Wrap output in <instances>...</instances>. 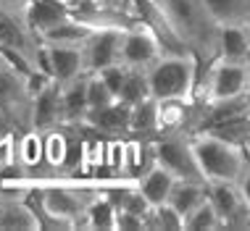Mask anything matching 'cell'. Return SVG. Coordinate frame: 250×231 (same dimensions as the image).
I'll list each match as a JSON object with an SVG mask.
<instances>
[{
  "label": "cell",
  "instance_id": "cell-24",
  "mask_svg": "<svg viewBox=\"0 0 250 231\" xmlns=\"http://www.w3.org/2000/svg\"><path fill=\"white\" fill-rule=\"evenodd\" d=\"M116 213L119 205L111 194H95V200L87 205L84 213V229H116Z\"/></svg>",
  "mask_w": 250,
  "mask_h": 231
},
{
  "label": "cell",
  "instance_id": "cell-15",
  "mask_svg": "<svg viewBox=\"0 0 250 231\" xmlns=\"http://www.w3.org/2000/svg\"><path fill=\"white\" fill-rule=\"evenodd\" d=\"M26 19H29L32 29L42 37L53 26L71 19V8L66 0H29L26 3Z\"/></svg>",
  "mask_w": 250,
  "mask_h": 231
},
{
  "label": "cell",
  "instance_id": "cell-34",
  "mask_svg": "<svg viewBox=\"0 0 250 231\" xmlns=\"http://www.w3.org/2000/svg\"><path fill=\"white\" fill-rule=\"evenodd\" d=\"M237 187H240V192H242V200H245V205L250 208V158H248V166H245V171H242V176H240Z\"/></svg>",
  "mask_w": 250,
  "mask_h": 231
},
{
  "label": "cell",
  "instance_id": "cell-12",
  "mask_svg": "<svg viewBox=\"0 0 250 231\" xmlns=\"http://www.w3.org/2000/svg\"><path fill=\"white\" fill-rule=\"evenodd\" d=\"M126 29H95L84 42V63L90 74H98L105 66L121 63V42Z\"/></svg>",
  "mask_w": 250,
  "mask_h": 231
},
{
  "label": "cell",
  "instance_id": "cell-26",
  "mask_svg": "<svg viewBox=\"0 0 250 231\" xmlns=\"http://www.w3.org/2000/svg\"><path fill=\"white\" fill-rule=\"evenodd\" d=\"M203 132H211V134H216V137H221V139H227V142H234V145L245 147L248 142H250V111L234 116V118L221 121V124H216L211 129H203Z\"/></svg>",
  "mask_w": 250,
  "mask_h": 231
},
{
  "label": "cell",
  "instance_id": "cell-23",
  "mask_svg": "<svg viewBox=\"0 0 250 231\" xmlns=\"http://www.w3.org/2000/svg\"><path fill=\"white\" fill-rule=\"evenodd\" d=\"M208 197V181H177L168 194V205L177 208L187 218V213L195 210Z\"/></svg>",
  "mask_w": 250,
  "mask_h": 231
},
{
  "label": "cell",
  "instance_id": "cell-10",
  "mask_svg": "<svg viewBox=\"0 0 250 231\" xmlns=\"http://www.w3.org/2000/svg\"><path fill=\"white\" fill-rule=\"evenodd\" d=\"M208 200L221 218V229H250V208L237 181H208Z\"/></svg>",
  "mask_w": 250,
  "mask_h": 231
},
{
  "label": "cell",
  "instance_id": "cell-29",
  "mask_svg": "<svg viewBox=\"0 0 250 231\" xmlns=\"http://www.w3.org/2000/svg\"><path fill=\"white\" fill-rule=\"evenodd\" d=\"M145 229H185V215L168 202H164V205H155L147 213Z\"/></svg>",
  "mask_w": 250,
  "mask_h": 231
},
{
  "label": "cell",
  "instance_id": "cell-27",
  "mask_svg": "<svg viewBox=\"0 0 250 231\" xmlns=\"http://www.w3.org/2000/svg\"><path fill=\"white\" fill-rule=\"evenodd\" d=\"M150 97V84H147V71H140V69H129L126 74V81L121 87V95L119 100L126 105H134V103H143V100Z\"/></svg>",
  "mask_w": 250,
  "mask_h": 231
},
{
  "label": "cell",
  "instance_id": "cell-38",
  "mask_svg": "<svg viewBox=\"0 0 250 231\" xmlns=\"http://www.w3.org/2000/svg\"><path fill=\"white\" fill-rule=\"evenodd\" d=\"M245 26H248V35H250V21H248V24H245Z\"/></svg>",
  "mask_w": 250,
  "mask_h": 231
},
{
  "label": "cell",
  "instance_id": "cell-2",
  "mask_svg": "<svg viewBox=\"0 0 250 231\" xmlns=\"http://www.w3.org/2000/svg\"><path fill=\"white\" fill-rule=\"evenodd\" d=\"M0 53L26 74L40 71L42 39L26 19V3L0 0Z\"/></svg>",
  "mask_w": 250,
  "mask_h": 231
},
{
  "label": "cell",
  "instance_id": "cell-32",
  "mask_svg": "<svg viewBox=\"0 0 250 231\" xmlns=\"http://www.w3.org/2000/svg\"><path fill=\"white\" fill-rule=\"evenodd\" d=\"M116 229H145V218L126 208H119L116 213Z\"/></svg>",
  "mask_w": 250,
  "mask_h": 231
},
{
  "label": "cell",
  "instance_id": "cell-6",
  "mask_svg": "<svg viewBox=\"0 0 250 231\" xmlns=\"http://www.w3.org/2000/svg\"><path fill=\"white\" fill-rule=\"evenodd\" d=\"M32 105H35V95L29 90V74L13 66L0 53V111L5 113L16 134L32 129Z\"/></svg>",
  "mask_w": 250,
  "mask_h": 231
},
{
  "label": "cell",
  "instance_id": "cell-36",
  "mask_svg": "<svg viewBox=\"0 0 250 231\" xmlns=\"http://www.w3.org/2000/svg\"><path fill=\"white\" fill-rule=\"evenodd\" d=\"M245 150H248V158H250V142H248V145H245Z\"/></svg>",
  "mask_w": 250,
  "mask_h": 231
},
{
  "label": "cell",
  "instance_id": "cell-20",
  "mask_svg": "<svg viewBox=\"0 0 250 231\" xmlns=\"http://www.w3.org/2000/svg\"><path fill=\"white\" fill-rule=\"evenodd\" d=\"M219 26H245L250 21V0H206Z\"/></svg>",
  "mask_w": 250,
  "mask_h": 231
},
{
  "label": "cell",
  "instance_id": "cell-37",
  "mask_svg": "<svg viewBox=\"0 0 250 231\" xmlns=\"http://www.w3.org/2000/svg\"><path fill=\"white\" fill-rule=\"evenodd\" d=\"M16 3H29V0H16Z\"/></svg>",
  "mask_w": 250,
  "mask_h": 231
},
{
  "label": "cell",
  "instance_id": "cell-30",
  "mask_svg": "<svg viewBox=\"0 0 250 231\" xmlns=\"http://www.w3.org/2000/svg\"><path fill=\"white\" fill-rule=\"evenodd\" d=\"M116 100L119 97L108 90V84L98 77V74H90V77H87V105H90V111L108 108L111 103H116Z\"/></svg>",
  "mask_w": 250,
  "mask_h": 231
},
{
  "label": "cell",
  "instance_id": "cell-7",
  "mask_svg": "<svg viewBox=\"0 0 250 231\" xmlns=\"http://www.w3.org/2000/svg\"><path fill=\"white\" fill-rule=\"evenodd\" d=\"M248 63L250 60H229L216 58L211 66L198 79V103H219V100H232L248 92Z\"/></svg>",
  "mask_w": 250,
  "mask_h": 231
},
{
  "label": "cell",
  "instance_id": "cell-22",
  "mask_svg": "<svg viewBox=\"0 0 250 231\" xmlns=\"http://www.w3.org/2000/svg\"><path fill=\"white\" fill-rule=\"evenodd\" d=\"M92 26H87L82 24L79 19H66V21H61L58 26H53L50 32H45L42 37V42H48V45H77V47H84V42L90 39L92 35Z\"/></svg>",
  "mask_w": 250,
  "mask_h": 231
},
{
  "label": "cell",
  "instance_id": "cell-21",
  "mask_svg": "<svg viewBox=\"0 0 250 231\" xmlns=\"http://www.w3.org/2000/svg\"><path fill=\"white\" fill-rule=\"evenodd\" d=\"M219 58L250 60L248 26H221V32H219Z\"/></svg>",
  "mask_w": 250,
  "mask_h": 231
},
{
  "label": "cell",
  "instance_id": "cell-31",
  "mask_svg": "<svg viewBox=\"0 0 250 231\" xmlns=\"http://www.w3.org/2000/svg\"><path fill=\"white\" fill-rule=\"evenodd\" d=\"M126 74H129V69H126L124 63H113V66H105V69H100L98 71V77L108 84V90H111L113 95H121V87H124V81H126Z\"/></svg>",
  "mask_w": 250,
  "mask_h": 231
},
{
  "label": "cell",
  "instance_id": "cell-25",
  "mask_svg": "<svg viewBox=\"0 0 250 231\" xmlns=\"http://www.w3.org/2000/svg\"><path fill=\"white\" fill-rule=\"evenodd\" d=\"M129 134L147 137V134H158V100L147 97L143 103L132 105V124Z\"/></svg>",
  "mask_w": 250,
  "mask_h": 231
},
{
  "label": "cell",
  "instance_id": "cell-18",
  "mask_svg": "<svg viewBox=\"0 0 250 231\" xmlns=\"http://www.w3.org/2000/svg\"><path fill=\"white\" fill-rule=\"evenodd\" d=\"M42 147H45V166H48L50 171L71 168V150H74V142L66 137L63 126L45 132V134H42Z\"/></svg>",
  "mask_w": 250,
  "mask_h": 231
},
{
  "label": "cell",
  "instance_id": "cell-1",
  "mask_svg": "<svg viewBox=\"0 0 250 231\" xmlns=\"http://www.w3.org/2000/svg\"><path fill=\"white\" fill-rule=\"evenodd\" d=\"M164 11L166 21L177 32L182 45L195 56L200 74L219 58V32L221 26L213 21L206 0H155ZM200 79V77H198Z\"/></svg>",
  "mask_w": 250,
  "mask_h": 231
},
{
  "label": "cell",
  "instance_id": "cell-8",
  "mask_svg": "<svg viewBox=\"0 0 250 231\" xmlns=\"http://www.w3.org/2000/svg\"><path fill=\"white\" fill-rule=\"evenodd\" d=\"M155 158L179 181H206V176L200 171L198 155H195L190 132L161 134V139L155 142Z\"/></svg>",
  "mask_w": 250,
  "mask_h": 231
},
{
  "label": "cell",
  "instance_id": "cell-5",
  "mask_svg": "<svg viewBox=\"0 0 250 231\" xmlns=\"http://www.w3.org/2000/svg\"><path fill=\"white\" fill-rule=\"evenodd\" d=\"M98 192H79L69 187H45L37 192V218L40 229H79L84 223L87 205Z\"/></svg>",
  "mask_w": 250,
  "mask_h": 231
},
{
  "label": "cell",
  "instance_id": "cell-4",
  "mask_svg": "<svg viewBox=\"0 0 250 231\" xmlns=\"http://www.w3.org/2000/svg\"><path fill=\"white\" fill-rule=\"evenodd\" d=\"M192 147L206 181H240L248 166V150L211 132H192Z\"/></svg>",
  "mask_w": 250,
  "mask_h": 231
},
{
  "label": "cell",
  "instance_id": "cell-17",
  "mask_svg": "<svg viewBox=\"0 0 250 231\" xmlns=\"http://www.w3.org/2000/svg\"><path fill=\"white\" fill-rule=\"evenodd\" d=\"M177 176H174L168 168H164L161 163H155L153 168H147V171L137 179V189L143 192V197L150 205H164L168 202V194H171L174 184H177Z\"/></svg>",
  "mask_w": 250,
  "mask_h": 231
},
{
  "label": "cell",
  "instance_id": "cell-33",
  "mask_svg": "<svg viewBox=\"0 0 250 231\" xmlns=\"http://www.w3.org/2000/svg\"><path fill=\"white\" fill-rule=\"evenodd\" d=\"M13 142H16V134L13 137H0V168L13 166Z\"/></svg>",
  "mask_w": 250,
  "mask_h": 231
},
{
  "label": "cell",
  "instance_id": "cell-14",
  "mask_svg": "<svg viewBox=\"0 0 250 231\" xmlns=\"http://www.w3.org/2000/svg\"><path fill=\"white\" fill-rule=\"evenodd\" d=\"M129 124H132V105L121 103H111L108 108H100V111H90L84 118V126L95 129V132H103V134H129Z\"/></svg>",
  "mask_w": 250,
  "mask_h": 231
},
{
  "label": "cell",
  "instance_id": "cell-35",
  "mask_svg": "<svg viewBox=\"0 0 250 231\" xmlns=\"http://www.w3.org/2000/svg\"><path fill=\"white\" fill-rule=\"evenodd\" d=\"M248 92H250V63H248Z\"/></svg>",
  "mask_w": 250,
  "mask_h": 231
},
{
  "label": "cell",
  "instance_id": "cell-16",
  "mask_svg": "<svg viewBox=\"0 0 250 231\" xmlns=\"http://www.w3.org/2000/svg\"><path fill=\"white\" fill-rule=\"evenodd\" d=\"M87 77L90 74H82V77L61 84L66 126H84V118L90 113V105H87Z\"/></svg>",
  "mask_w": 250,
  "mask_h": 231
},
{
  "label": "cell",
  "instance_id": "cell-13",
  "mask_svg": "<svg viewBox=\"0 0 250 231\" xmlns=\"http://www.w3.org/2000/svg\"><path fill=\"white\" fill-rule=\"evenodd\" d=\"M66 126L63 118V97H61V81L50 79L35 95V105H32V129L40 134L50 132V129Z\"/></svg>",
  "mask_w": 250,
  "mask_h": 231
},
{
  "label": "cell",
  "instance_id": "cell-9",
  "mask_svg": "<svg viewBox=\"0 0 250 231\" xmlns=\"http://www.w3.org/2000/svg\"><path fill=\"white\" fill-rule=\"evenodd\" d=\"M166 56V47L161 42V37L155 35V29L147 21H143L134 29L124 32V42H121V63L126 69H140L147 71L158 58Z\"/></svg>",
  "mask_w": 250,
  "mask_h": 231
},
{
  "label": "cell",
  "instance_id": "cell-11",
  "mask_svg": "<svg viewBox=\"0 0 250 231\" xmlns=\"http://www.w3.org/2000/svg\"><path fill=\"white\" fill-rule=\"evenodd\" d=\"M40 71L53 77L61 84L82 77L87 71L84 63V50L77 45H48L42 42V53H40Z\"/></svg>",
  "mask_w": 250,
  "mask_h": 231
},
{
  "label": "cell",
  "instance_id": "cell-3",
  "mask_svg": "<svg viewBox=\"0 0 250 231\" xmlns=\"http://www.w3.org/2000/svg\"><path fill=\"white\" fill-rule=\"evenodd\" d=\"M200 66L192 53H166L147 69L153 100H195Z\"/></svg>",
  "mask_w": 250,
  "mask_h": 231
},
{
  "label": "cell",
  "instance_id": "cell-19",
  "mask_svg": "<svg viewBox=\"0 0 250 231\" xmlns=\"http://www.w3.org/2000/svg\"><path fill=\"white\" fill-rule=\"evenodd\" d=\"M0 229H40V218L29 202L0 200Z\"/></svg>",
  "mask_w": 250,
  "mask_h": 231
},
{
  "label": "cell",
  "instance_id": "cell-28",
  "mask_svg": "<svg viewBox=\"0 0 250 231\" xmlns=\"http://www.w3.org/2000/svg\"><path fill=\"white\" fill-rule=\"evenodd\" d=\"M185 229H190V231H213V229H221V218H219V213H216L213 202L208 200V197L195 210L187 213Z\"/></svg>",
  "mask_w": 250,
  "mask_h": 231
}]
</instances>
